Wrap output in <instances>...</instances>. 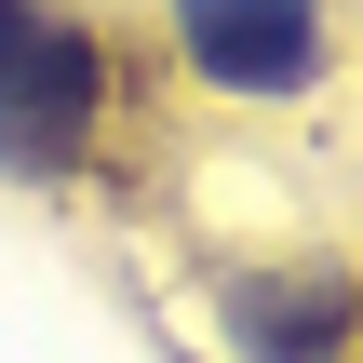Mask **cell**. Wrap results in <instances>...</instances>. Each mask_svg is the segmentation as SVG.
Listing matches in <instances>:
<instances>
[{"mask_svg": "<svg viewBox=\"0 0 363 363\" xmlns=\"http://www.w3.org/2000/svg\"><path fill=\"white\" fill-rule=\"evenodd\" d=\"M94 108H108V54L67 13L0 0V175H67Z\"/></svg>", "mask_w": 363, "mask_h": 363, "instance_id": "1", "label": "cell"}, {"mask_svg": "<svg viewBox=\"0 0 363 363\" xmlns=\"http://www.w3.org/2000/svg\"><path fill=\"white\" fill-rule=\"evenodd\" d=\"M175 40L216 94H310L323 81V0H175Z\"/></svg>", "mask_w": 363, "mask_h": 363, "instance_id": "2", "label": "cell"}, {"mask_svg": "<svg viewBox=\"0 0 363 363\" xmlns=\"http://www.w3.org/2000/svg\"><path fill=\"white\" fill-rule=\"evenodd\" d=\"M337 323H350V283H337V269H323V283H242V296H229V337L256 363H323Z\"/></svg>", "mask_w": 363, "mask_h": 363, "instance_id": "3", "label": "cell"}]
</instances>
